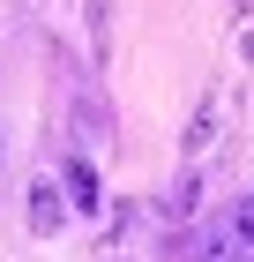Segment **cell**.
<instances>
[{
	"mask_svg": "<svg viewBox=\"0 0 254 262\" xmlns=\"http://www.w3.org/2000/svg\"><path fill=\"white\" fill-rule=\"evenodd\" d=\"M22 225H30L38 240H53L60 225H67V187H60V180H30V202H22Z\"/></svg>",
	"mask_w": 254,
	"mask_h": 262,
	"instance_id": "1",
	"label": "cell"
},
{
	"mask_svg": "<svg viewBox=\"0 0 254 262\" xmlns=\"http://www.w3.org/2000/svg\"><path fill=\"white\" fill-rule=\"evenodd\" d=\"M60 187H67V210H82V217H90V210H98V165L90 158H67V172H60Z\"/></svg>",
	"mask_w": 254,
	"mask_h": 262,
	"instance_id": "2",
	"label": "cell"
},
{
	"mask_svg": "<svg viewBox=\"0 0 254 262\" xmlns=\"http://www.w3.org/2000/svg\"><path fill=\"white\" fill-rule=\"evenodd\" d=\"M195 262H254V247L239 240V225H210L202 247H195Z\"/></svg>",
	"mask_w": 254,
	"mask_h": 262,
	"instance_id": "3",
	"label": "cell"
},
{
	"mask_svg": "<svg viewBox=\"0 0 254 262\" xmlns=\"http://www.w3.org/2000/svg\"><path fill=\"white\" fill-rule=\"evenodd\" d=\"M195 210H202V172H179V180L165 187V217H172V225H187Z\"/></svg>",
	"mask_w": 254,
	"mask_h": 262,
	"instance_id": "4",
	"label": "cell"
},
{
	"mask_svg": "<svg viewBox=\"0 0 254 262\" xmlns=\"http://www.w3.org/2000/svg\"><path fill=\"white\" fill-rule=\"evenodd\" d=\"M179 142H187V158H202V150L217 142V98L195 105V120H187V135H179Z\"/></svg>",
	"mask_w": 254,
	"mask_h": 262,
	"instance_id": "5",
	"label": "cell"
},
{
	"mask_svg": "<svg viewBox=\"0 0 254 262\" xmlns=\"http://www.w3.org/2000/svg\"><path fill=\"white\" fill-rule=\"evenodd\" d=\"M232 225H239V240L254 247V195H247V202H239V210H232Z\"/></svg>",
	"mask_w": 254,
	"mask_h": 262,
	"instance_id": "6",
	"label": "cell"
},
{
	"mask_svg": "<svg viewBox=\"0 0 254 262\" xmlns=\"http://www.w3.org/2000/svg\"><path fill=\"white\" fill-rule=\"evenodd\" d=\"M239 15H254V0H239Z\"/></svg>",
	"mask_w": 254,
	"mask_h": 262,
	"instance_id": "7",
	"label": "cell"
}]
</instances>
